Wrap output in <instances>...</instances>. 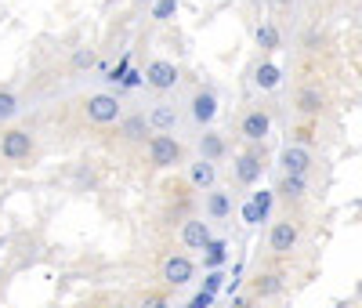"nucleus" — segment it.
I'll use <instances>...</instances> for the list:
<instances>
[{"label":"nucleus","mask_w":362,"mask_h":308,"mask_svg":"<svg viewBox=\"0 0 362 308\" xmlns=\"http://www.w3.org/2000/svg\"><path fill=\"white\" fill-rule=\"evenodd\" d=\"M297 239H301L297 221H275L268 229V251L272 254H290V251H297Z\"/></svg>","instance_id":"39448f33"},{"label":"nucleus","mask_w":362,"mask_h":308,"mask_svg":"<svg viewBox=\"0 0 362 308\" xmlns=\"http://www.w3.org/2000/svg\"><path fill=\"white\" fill-rule=\"evenodd\" d=\"M258 44H261L265 51L279 48V33H275V26H258Z\"/></svg>","instance_id":"4be33fe9"},{"label":"nucleus","mask_w":362,"mask_h":308,"mask_svg":"<svg viewBox=\"0 0 362 308\" xmlns=\"http://www.w3.org/2000/svg\"><path fill=\"white\" fill-rule=\"evenodd\" d=\"M193 276H196V265H193L188 254H170L163 261V283L167 286H188Z\"/></svg>","instance_id":"423d86ee"},{"label":"nucleus","mask_w":362,"mask_h":308,"mask_svg":"<svg viewBox=\"0 0 362 308\" xmlns=\"http://www.w3.org/2000/svg\"><path fill=\"white\" fill-rule=\"evenodd\" d=\"M148 167L156 171H167V167H178V163H185V146L174 138V134H153L148 138Z\"/></svg>","instance_id":"f257e3e1"},{"label":"nucleus","mask_w":362,"mask_h":308,"mask_svg":"<svg viewBox=\"0 0 362 308\" xmlns=\"http://www.w3.org/2000/svg\"><path fill=\"white\" fill-rule=\"evenodd\" d=\"M181 243L188 246V251H207L210 243V225L203 221V218H188L185 225H181Z\"/></svg>","instance_id":"6e6552de"},{"label":"nucleus","mask_w":362,"mask_h":308,"mask_svg":"<svg viewBox=\"0 0 362 308\" xmlns=\"http://www.w3.org/2000/svg\"><path fill=\"white\" fill-rule=\"evenodd\" d=\"M134 4H156V0H134Z\"/></svg>","instance_id":"c85d7f7f"},{"label":"nucleus","mask_w":362,"mask_h":308,"mask_svg":"<svg viewBox=\"0 0 362 308\" xmlns=\"http://www.w3.org/2000/svg\"><path fill=\"white\" fill-rule=\"evenodd\" d=\"M141 308H170V301H167V294H148L141 301Z\"/></svg>","instance_id":"bb28decb"},{"label":"nucleus","mask_w":362,"mask_h":308,"mask_svg":"<svg viewBox=\"0 0 362 308\" xmlns=\"http://www.w3.org/2000/svg\"><path fill=\"white\" fill-rule=\"evenodd\" d=\"M69 66H73V69H91V66H95V51H91V48H80V51H73Z\"/></svg>","instance_id":"5701e85b"},{"label":"nucleus","mask_w":362,"mask_h":308,"mask_svg":"<svg viewBox=\"0 0 362 308\" xmlns=\"http://www.w3.org/2000/svg\"><path fill=\"white\" fill-rule=\"evenodd\" d=\"M279 163H283V174H301V178H308V171H312V153H308L305 146H286L283 156H279Z\"/></svg>","instance_id":"9b49d317"},{"label":"nucleus","mask_w":362,"mask_h":308,"mask_svg":"<svg viewBox=\"0 0 362 308\" xmlns=\"http://www.w3.org/2000/svg\"><path fill=\"white\" fill-rule=\"evenodd\" d=\"M18 113V98L11 91H0V120H11Z\"/></svg>","instance_id":"393cba45"},{"label":"nucleus","mask_w":362,"mask_h":308,"mask_svg":"<svg viewBox=\"0 0 362 308\" xmlns=\"http://www.w3.org/2000/svg\"><path fill=\"white\" fill-rule=\"evenodd\" d=\"M83 116H88L91 123H98V127H105V123H120L123 120V106L116 94H91L88 102H83Z\"/></svg>","instance_id":"f03ea898"},{"label":"nucleus","mask_w":362,"mask_h":308,"mask_svg":"<svg viewBox=\"0 0 362 308\" xmlns=\"http://www.w3.org/2000/svg\"><path fill=\"white\" fill-rule=\"evenodd\" d=\"M283 283H286V279H283L279 272H265V276H258V279L250 283V294H253V298H275V294L283 290Z\"/></svg>","instance_id":"a211bd4d"},{"label":"nucleus","mask_w":362,"mask_h":308,"mask_svg":"<svg viewBox=\"0 0 362 308\" xmlns=\"http://www.w3.org/2000/svg\"><path fill=\"white\" fill-rule=\"evenodd\" d=\"M253 80H258V88H261V91H272V88H279L283 69H279V66H272V62H261V66H258V76H253Z\"/></svg>","instance_id":"aec40b11"},{"label":"nucleus","mask_w":362,"mask_h":308,"mask_svg":"<svg viewBox=\"0 0 362 308\" xmlns=\"http://www.w3.org/2000/svg\"><path fill=\"white\" fill-rule=\"evenodd\" d=\"M188 113H193V120L200 123V127L214 120V116H218V98H214V91H203V88L193 91V98H188Z\"/></svg>","instance_id":"1a4fd4ad"},{"label":"nucleus","mask_w":362,"mask_h":308,"mask_svg":"<svg viewBox=\"0 0 362 308\" xmlns=\"http://www.w3.org/2000/svg\"><path fill=\"white\" fill-rule=\"evenodd\" d=\"M358 298H362V286H358Z\"/></svg>","instance_id":"7c9ffc66"},{"label":"nucleus","mask_w":362,"mask_h":308,"mask_svg":"<svg viewBox=\"0 0 362 308\" xmlns=\"http://www.w3.org/2000/svg\"><path fill=\"white\" fill-rule=\"evenodd\" d=\"M120 134L127 141H145V138H153V123H148V113H131V116H123L120 120Z\"/></svg>","instance_id":"4468645a"},{"label":"nucleus","mask_w":362,"mask_h":308,"mask_svg":"<svg viewBox=\"0 0 362 308\" xmlns=\"http://www.w3.org/2000/svg\"><path fill=\"white\" fill-rule=\"evenodd\" d=\"M225 261V243H210L207 246V265H221Z\"/></svg>","instance_id":"a878e982"},{"label":"nucleus","mask_w":362,"mask_h":308,"mask_svg":"<svg viewBox=\"0 0 362 308\" xmlns=\"http://www.w3.org/2000/svg\"><path fill=\"white\" fill-rule=\"evenodd\" d=\"M178 66L174 62H167V58H156V62H148V69H145V84L153 88V91H170V88H178Z\"/></svg>","instance_id":"20e7f679"},{"label":"nucleus","mask_w":362,"mask_h":308,"mask_svg":"<svg viewBox=\"0 0 362 308\" xmlns=\"http://www.w3.org/2000/svg\"><path fill=\"white\" fill-rule=\"evenodd\" d=\"M268 131H272V116H268V109H250V113H243V120H239V134H243L246 141H265Z\"/></svg>","instance_id":"0eeeda50"},{"label":"nucleus","mask_w":362,"mask_h":308,"mask_svg":"<svg viewBox=\"0 0 362 308\" xmlns=\"http://www.w3.org/2000/svg\"><path fill=\"white\" fill-rule=\"evenodd\" d=\"M228 211H232V200H228V192L210 189V196H207V214L214 218V221H221V218H228Z\"/></svg>","instance_id":"6ab92c4d"},{"label":"nucleus","mask_w":362,"mask_h":308,"mask_svg":"<svg viewBox=\"0 0 362 308\" xmlns=\"http://www.w3.org/2000/svg\"><path fill=\"white\" fill-rule=\"evenodd\" d=\"M253 294H239V298H232V308H250Z\"/></svg>","instance_id":"cd10ccee"},{"label":"nucleus","mask_w":362,"mask_h":308,"mask_svg":"<svg viewBox=\"0 0 362 308\" xmlns=\"http://www.w3.org/2000/svg\"><path fill=\"white\" fill-rule=\"evenodd\" d=\"M174 11H178V0H156V4H153V18H156V22H167Z\"/></svg>","instance_id":"b1692460"},{"label":"nucleus","mask_w":362,"mask_h":308,"mask_svg":"<svg viewBox=\"0 0 362 308\" xmlns=\"http://www.w3.org/2000/svg\"><path fill=\"white\" fill-rule=\"evenodd\" d=\"M214 181H218V163H210V160H196V163H188V185H196V189H214Z\"/></svg>","instance_id":"dca6fc26"},{"label":"nucleus","mask_w":362,"mask_h":308,"mask_svg":"<svg viewBox=\"0 0 362 308\" xmlns=\"http://www.w3.org/2000/svg\"><path fill=\"white\" fill-rule=\"evenodd\" d=\"M225 153H228V146H225V138H221L218 131H203V134H200V156H203V160L218 163V160H225Z\"/></svg>","instance_id":"f3484780"},{"label":"nucleus","mask_w":362,"mask_h":308,"mask_svg":"<svg viewBox=\"0 0 362 308\" xmlns=\"http://www.w3.org/2000/svg\"><path fill=\"white\" fill-rule=\"evenodd\" d=\"M268 203H272V196H268V192H258V196H253V200L246 203V221H250V225H258V221L268 214Z\"/></svg>","instance_id":"412c9836"},{"label":"nucleus","mask_w":362,"mask_h":308,"mask_svg":"<svg viewBox=\"0 0 362 308\" xmlns=\"http://www.w3.org/2000/svg\"><path fill=\"white\" fill-rule=\"evenodd\" d=\"M293 109L301 113V116H319L326 109V94L319 91V88H301L297 91V98H293Z\"/></svg>","instance_id":"2eb2a0df"},{"label":"nucleus","mask_w":362,"mask_h":308,"mask_svg":"<svg viewBox=\"0 0 362 308\" xmlns=\"http://www.w3.org/2000/svg\"><path fill=\"white\" fill-rule=\"evenodd\" d=\"M29 153H33V134L29 131L11 127V131L0 134V156H4V160L18 163V160H29Z\"/></svg>","instance_id":"7ed1b4c3"},{"label":"nucleus","mask_w":362,"mask_h":308,"mask_svg":"<svg viewBox=\"0 0 362 308\" xmlns=\"http://www.w3.org/2000/svg\"><path fill=\"white\" fill-rule=\"evenodd\" d=\"M261 171H265V156L261 153H243V156H236V181L239 185H253L261 178Z\"/></svg>","instance_id":"ddd939ff"},{"label":"nucleus","mask_w":362,"mask_h":308,"mask_svg":"<svg viewBox=\"0 0 362 308\" xmlns=\"http://www.w3.org/2000/svg\"><path fill=\"white\" fill-rule=\"evenodd\" d=\"M148 123H153V134H170L178 127V106H170V102H156V106L148 109Z\"/></svg>","instance_id":"f8f14e48"},{"label":"nucleus","mask_w":362,"mask_h":308,"mask_svg":"<svg viewBox=\"0 0 362 308\" xmlns=\"http://www.w3.org/2000/svg\"><path fill=\"white\" fill-rule=\"evenodd\" d=\"M275 196H279L286 207H290V203L297 207V203L308 196V178H301V174H283L279 185H275Z\"/></svg>","instance_id":"9d476101"},{"label":"nucleus","mask_w":362,"mask_h":308,"mask_svg":"<svg viewBox=\"0 0 362 308\" xmlns=\"http://www.w3.org/2000/svg\"><path fill=\"white\" fill-rule=\"evenodd\" d=\"M109 308H127V304H109Z\"/></svg>","instance_id":"c756f323"}]
</instances>
